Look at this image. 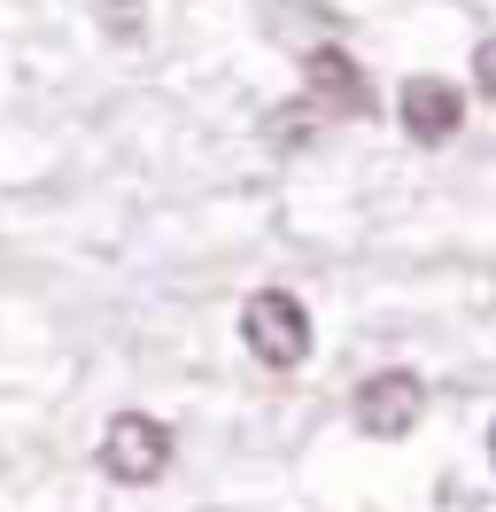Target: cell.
Returning <instances> with one entry per match:
<instances>
[{
	"mask_svg": "<svg viewBox=\"0 0 496 512\" xmlns=\"http://www.w3.org/2000/svg\"><path fill=\"white\" fill-rule=\"evenodd\" d=\"M241 342L256 365H272V373H295L310 357V311L295 288H256L241 303Z\"/></svg>",
	"mask_w": 496,
	"mask_h": 512,
	"instance_id": "cell-1",
	"label": "cell"
},
{
	"mask_svg": "<svg viewBox=\"0 0 496 512\" xmlns=\"http://www.w3.org/2000/svg\"><path fill=\"white\" fill-rule=\"evenodd\" d=\"M163 466H171V427L148 412H117L109 427H101V474L124 481V489H148V481H163Z\"/></svg>",
	"mask_w": 496,
	"mask_h": 512,
	"instance_id": "cell-2",
	"label": "cell"
},
{
	"mask_svg": "<svg viewBox=\"0 0 496 512\" xmlns=\"http://www.w3.org/2000/svg\"><path fill=\"white\" fill-rule=\"evenodd\" d=\"M419 412H427V381L411 365H388L357 388V435H372V443H403L419 427Z\"/></svg>",
	"mask_w": 496,
	"mask_h": 512,
	"instance_id": "cell-3",
	"label": "cell"
},
{
	"mask_svg": "<svg viewBox=\"0 0 496 512\" xmlns=\"http://www.w3.org/2000/svg\"><path fill=\"white\" fill-rule=\"evenodd\" d=\"M303 94L310 109H334V117H372V78L357 70V55L349 47H310L303 55Z\"/></svg>",
	"mask_w": 496,
	"mask_h": 512,
	"instance_id": "cell-4",
	"label": "cell"
},
{
	"mask_svg": "<svg viewBox=\"0 0 496 512\" xmlns=\"http://www.w3.org/2000/svg\"><path fill=\"white\" fill-rule=\"evenodd\" d=\"M396 117H403V132H411L419 148H442V140H458V125H465V94L450 78H403Z\"/></svg>",
	"mask_w": 496,
	"mask_h": 512,
	"instance_id": "cell-5",
	"label": "cell"
},
{
	"mask_svg": "<svg viewBox=\"0 0 496 512\" xmlns=\"http://www.w3.org/2000/svg\"><path fill=\"white\" fill-rule=\"evenodd\" d=\"M272 140H279V148H303V140H310V132H318V109H310V101H287V109H279V117H272Z\"/></svg>",
	"mask_w": 496,
	"mask_h": 512,
	"instance_id": "cell-6",
	"label": "cell"
},
{
	"mask_svg": "<svg viewBox=\"0 0 496 512\" xmlns=\"http://www.w3.org/2000/svg\"><path fill=\"white\" fill-rule=\"evenodd\" d=\"M101 32L109 39H140V0H101Z\"/></svg>",
	"mask_w": 496,
	"mask_h": 512,
	"instance_id": "cell-7",
	"label": "cell"
},
{
	"mask_svg": "<svg viewBox=\"0 0 496 512\" xmlns=\"http://www.w3.org/2000/svg\"><path fill=\"white\" fill-rule=\"evenodd\" d=\"M473 86H481V101H496V39L473 47Z\"/></svg>",
	"mask_w": 496,
	"mask_h": 512,
	"instance_id": "cell-8",
	"label": "cell"
},
{
	"mask_svg": "<svg viewBox=\"0 0 496 512\" xmlns=\"http://www.w3.org/2000/svg\"><path fill=\"white\" fill-rule=\"evenodd\" d=\"M489 466H496V427H489Z\"/></svg>",
	"mask_w": 496,
	"mask_h": 512,
	"instance_id": "cell-9",
	"label": "cell"
}]
</instances>
